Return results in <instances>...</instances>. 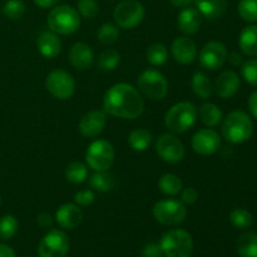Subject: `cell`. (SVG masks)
Here are the masks:
<instances>
[{
    "mask_svg": "<svg viewBox=\"0 0 257 257\" xmlns=\"http://www.w3.org/2000/svg\"><path fill=\"white\" fill-rule=\"evenodd\" d=\"M103 108L113 117L135 119L143 113L145 102L135 87L127 83H118L105 92Z\"/></svg>",
    "mask_w": 257,
    "mask_h": 257,
    "instance_id": "6da1fadb",
    "label": "cell"
},
{
    "mask_svg": "<svg viewBox=\"0 0 257 257\" xmlns=\"http://www.w3.org/2000/svg\"><path fill=\"white\" fill-rule=\"evenodd\" d=\"M253 133L252 119L242 110L228 113L222 124V136L227 142L240 145L251 138Z\"/></svg>",
    "mask_w": 257,
    "mask_h": 257,
    "instance_id": "7a4b0ae2",
    "label": "cell"
},
{
    "mask_svg": "<svg viewBox=\"0 0 257 257\" xmlns=\"http://www.w3.org/2000/svg\"><path fill=\"white\" fill-rule=\"evenodd\" d=\"M48 27L55 34H73L80 27L79 13L70 5L54 7L48 15Z\"/></svg>",
    "mask_w": 257,
    "mask_h": 257,
    "instance_id": "3957f363",
    "label": "cell"
},
{
    "mask_svg": "<svg viewBox=\"0 0 257 257\" xmlns=\"http://www.w3.org/2000/svg\"><path fill=\"white\" fill-rule=\"evenodd\" d=\"M198 110L191 102H180L172 105L166 113L165 124L171 132L183 133L193 127L197 120Z\"/></svg>",
    "mask_w": 257,
    "mask_h": 257,
    "instance_id": "277c9868",
    "label": "cell"
},
{
    "mask_svg": "<svg viewBox=\"0 0 257 257\" xmlns=\"http://www.w3.org/2000/svg\"><path fill=\"white\" fill-rule=\"evenodd\" d=\"M161 248L167 257H191L193 252V241L185 230H171L163 235Z\"/></svg>",
    "mask_w": 257,
    "mask_h": 257,
    "instance_id": "5b68a950",
    "label": "cell"
},
{
    "mask_svg": "<svg viewBox=\"0 0 257 257\" xmlns=\"http://www.w3.org/2000/svg\"><path fill=\"white\" fill-rule=\"evenodd\" d=\"M114 148L108 141L98 140L90 143L85 153L88 166L95 172L108 171L114 162Z\"/></svg>",
    "mask_w": 257,
    "mask_h": 257,
    "instance_id": "8992f818",
    "label": "cell"
},
{
    "mask_svg": "<svg viewBox=\"0 0 257 257\" xmlns=\"http://www.w3.org/2000/svg\"><path fill=\"white\" fill-rule=\"evenodd\" d=\"M138 89L145 97L152 100H161L168 92V83L158 70L147 69L137 79Z\"/></svg>",
    "mask_w": 257,
    "mask_h": 257,
    "instance_id": "52a82bcc",
    "label": "cell"
},
{
    "mask_svg": "<svg viewBox=\"0 0 257 257\" xmlns=\"http://www.w3.org/2000/svg\"><path fill=\"white\" fill-rule=\"evenodd\" d=\"M153 216L162 225L176 226L185 221L187 208L181 201L162 200L153 206Z\"/></svg>",
    "mask_w": 257,
    "mask_h": 257,
    "instance_id": "ba28073f",
    "label": "cell"
},
{
    "mask_svg": "<svg viewBox=\"0 0 257 257\" xmlns=\"http://www.w3.org/2000/svg\"><path fill=\"white\" fill-rule=\"evenodd\" d=\"M113 18L117 27L132 29L145 18V8L138 0H123L115 7Z\"/></svg>",
    "mask_w": 257,
    "mask_h": 257,
    "instance_id": "9c48e42d",
    "label": "cell"
},
{
    "mask_svg": "<svg viewBox=\"0 0 257 257\" xmlns=\"http://www.w3.org/2000/svg\"><path fill=\"white\" fill-rule=\"evenodd\" d=\"M45 87L53 97L58 99H69L75 90V82L72 75L62 69H55L48 74Z\"/></svg>",
    "mask_w": 257,
    "mask_h": 257,
    "instance_id": "30bf717a",
    "label": "cell"
},
{
    "mask_svg": "<svg viewBox=\"0 0 257 257\" xmlns=\"http://www.w3.org/2000/svg\"><path fill=\"white\" fill-rule=\"evenodd\" d=\"M69 251V238L63 231L52 230L38 246L39 257H65Z\"/></svg>",
    "mask_w": 257,
    "mask_h": 257,
    "instance_id": "8fae6325",
    "label": "cell"
},
{
    "mask_svg": "<svg viewBox=\"0 0 257 257\" xmlns=\"http://www.w3.org/2000/svg\"><path fill=\"white\" fill-rule=\"evenodd\" d=\"M156 151L165 162L178 163L185 157V146L176 136L165 133L156 143Z\"/></svg>",
    "mask_w": 257,
    "mask_h": 257,
    "instance_id": "7c38bea8",
    "label": "cell"
},
{
    "mask_svg": "<svg viewBox=\"0 0 257 257\" xmlns=\"http://www.w3.org/2000/svg\"><path fill=\"white\" fill-rule=\"evenodd\" d=\"M227 60V49L221 42H210L200 53V63L205 69L217 70L223 67Z\"/></svg>",
    "mask_w": 257,
    "mask_h": 257,
    "instance_id": "4fadbf2b",
    "label": "cell"
},
{
    "mask_svg": "<svg viewBox=\"0 0 257 257\" xmlns=\"http://www.w3.org/2000/svg\"><path fill=\"white\" fill-rule=\"evenodd\" d=\"M221 146V137L216 131L211 128H203L197 131L192 137V148L201 156L213 155Z\"/></svg>",
    "mask_w": 257,
    "mask_h": 257,
    "instance_id": "5bb4252c",
    "label": "cell"
},
{
    "mask_svg": "<svg viewBox=\"0 0 257 257\" xmlns=\"http://www.w3.org/2000/svg\"><path fill=\"white\" fill-rule=\"evenodd\" d=\"M105 123H107V113L104 110H92L83 115L78 128L84 137L94 138L103 132Z\"/></svg>",
    "mask_w": 257,
    "mask_h": 257,
    "instance_id": "9a60e30c",
    "label": "cell"
},
{
    "mask_svg": "<svg viewBox=\"0 0 257 257\" xmlns=\"http://www.w3.org/2000/svg\"><path fill=\"white\" fill-rule=\"evenodd\" d=\"M241 80L238 75L232 70H225L218 75L215 83V92L222 99L233 97L240 89Z\"/></svg>",
    "mask_w": 257,
    "mask_h": 257,
    "instance_id": "2e32d148",
    "label": "cell"
},
{
    "mask_svg": "<svg viewBox=\"0 0 257 257\" xmlns=\"http://www.w3.org/2000/svg\"><path fill=\"white\" fill-rule=\"evenodd\" d=\"M171 50L176 62L181 64H190L197 58V48L195 42L187 37L176 38Z\"/></svg>",
    "mask_w": 257,
    "mask_h": 257,
    "instance_id": "e0dca14e",
    "label": "cell"
},
{
    "mask_svg": "<svg viewBox=\"0 0 257 257\" xmlns=\"http://www.w3.org/2000/svg\"><path fill=\"white\" fill-rule=\"evenodd\" d=\"M55 220H57L58 225L65 230H73L83 220V212L77 205L73 203H64L58 208L57 213H55Z\"/></svg>",
    "mask_w": 257,
    "mask_h": 257,
    "instance_id": "ac0fdd59",
    "label": "cell"
},
{
    "mask_svg": "<svg viewBox=\"0 0 257 257\" xmlns=\"http://www.w3.org/2000/svg\"><path fill=\"white\" fill-rule=\"evenodd\" d=\"M69 60L78 70H87L94 62V53L85 43H75L69 50Z\"/></svg>",
    "mask_w": 257,
    "mask_h": 257,
    "instance_id": "d6986e66",
    "label": "cell"
},
{
    "mask_svg": "<svg viewBox=\"0 0 257 257\" xmlns=\"http://www.w3.org/2000/svg\"><path fill=\"white\" fill-rule=\"evenodd\" d=\"M201 23H202V15L197 9H193V8H185L180 13L177 19L178 29L183 34L187 35L197 33L200 30Z\"/></svg>",
    "mask_w": 257,
    "mask_h": 257,
    "instance_id": "ffe728a7",
    "label": "cell"
},
{
    "mask_svg": "<svg viewBox=\"0 0 257 257\" xmlns=\"http://www.w3.org/2000/svg\"><path fill=\"white\" fill-rule=\"evenodd\" d=\"M38 49L43 57L52 59L59 55L62 50V42L54 32H43L37 40Z\"/></svg>",
    "mask_w": 257,
    "mask_h": 257,
    "instance_id": "44dd1931",
    "label": "cell"
},
{
    "mask_svg": "<svg viewBox=\"0 0 257 257\" xmlns=\"http://www.w3.org/2000/svg\"><path fill=\"white\" fill-rule=\"evenodd\" d=\"M193 2L200 14L208 20L220 18L227 7V0H193Z\"/></svg>",
    "mask_w": 257,
    "mask_h": 257,
    "instance_id": "7402d4cb",
    "label": "cell"
},
{
    "mask_svg": "<svg viewBox=\"0 0 257 257\" xmlns=\"http://www.w3.org/2000/svg\"><path fill=\"white\" fill-rule=\"evenodd\" d=\"M238 44L243 54L248 57H257V25H248L243 28L238 38Z\"/></svg>",
    "mask_w": 257,
    "mask_h": 257,
    "instance_id": "603a6c76",
    "label": "cell"
},
{
    "mask_svg": "<svg viewBox=\"0 0 257 257\" xmlns=\"http://www.w3.org/2000/svg\"><path fill=\"white\" fill-rule=\"evenodd\" d=\"M198 114H200L201 122L207 127H216L222 120V110L213 103H205L201 105Z\"/></svg>",
    "mask_w": 257,
    "mask_h": 257,
    "instance_id": "cb8c5ba5",
    "label": "cell"
},
{
    "mask_svg": "<svg viewBox=\"0 0 257 257\" xmlns=\"http://www.w3.org/2000/svg\"><path fill=\"white\" fill-rule=\"evenodd\" d=\"M237 252L241 257H257V233L245 232L238 236Z\"/></svg>",
    "mask_w": 257,
    "mask_h": 257,
    "instance_id": "d4e9b609",
    "label": "cell"
},
{
    "mask_svg": "<svg viewBox=\"0 0 257 257\" xmlns=\"http://www.w3.org/2000/svg\"><path fill=\"white\" fill-rule=\"evenodd\" d=\"M192 89L198 98H201V99H207L212 94L213 85L211 83L210 78L205 73L197 72L193 74Z\"/></svg>",
    "mask_w": 257,
    "mask_h": 257,
    "instance_id": "484cf974",
    "label": "cell"
},
{
    "mask_svg": "<svg viewBox=\"0 0 257 257\" xmlns=\"http://www.w3.org/2000/svg\"><path fill=\"white\" fill-rule=\"evenodd\" d=\"M151 142H152V135L150 131L145 130V128H137V130L132 131L128 136V143L131 147L135 151L142 152L150 147Z\"/></svg>",
    "mask_w": 257,
    "mask_h": 257,
    "instance_id": "4316f807",
    "label": "cell"
},
{
    "mask_svg": "<svg viewBox=\"0 0 257 257\" xmlns=\"http://www.w3.org/2000/svg\"><path fill=\"white\" fill-rule=\"evenodd\" d=\"M158 188L162 193L168 196H176L182 191L183 183L178 176L172 175V173H167L163 175L158 181Z\"/></svg>",
    "mask_w": 257,
    "mask_h": 257,
    "instance_id": "83f0119b",
    "label": "cell"
},
{
    "mask_svg": "<svg viewBox=\"0 0 257 257\" xmlns=\"http://www.w3.org/2000/svg\"><path fill=\"white\" fill-rule=\"evenodd\" d=\"M115 185V180L113 175L108 173L107 171H102V172H95L94 175L90 176L89 178V186L94 190L99 191V192H108L112 191Z\"/></svg>",
    "mask_w": 257,
    "mask_h": 257,
    "instance_id": "f1b7e54d",
    "label": "cell"
},
{
    "mask_svg": "<svg viewBox=\"0 0 257 257\" xmlns=\"http://www.w3.org/2000/svg\"><path fill=\"white\" fill-rule=\"evenodd\" d=\"M120 54L115 49H105L98 55V67L99 69L105 70H113L117 68L119 64Z\"/></svg>",
    "mask_w": 257,
    "mask_h": 257,
    "instance_id": "f546056e",
    "label": "cell"
},
{
    "mask_svg": "<svg viewBox=\"0 0 257 257\" xmlns=\"http://www.w3.org/2000/svg\"><path fill=\"white\" fill-rule=\"evenodd\" d=\"M88 168L82 162H72L65 170V178L72 183H82L87 180Z\"/></svg>",
    "mask_w": 257,
    "mask_h": 257,
    "instance_id": "4dcf8cb0",
    "label": "cell"
},
{
    "mask_svg": "<svg viewBox=\"0 0 257 257\" xmlns=\"http://www.w3.org/2000/svg\"><path fill=\"white\" fill-rule=\"evenodd\" d=\"M146 58H147L148 63H151L152 65H162L167 60L168 50L166 45L156 43V44L148 47L147 52H146Z\"/></svg>",
    "mask_w": 257,
    "mask_h": 257,
    "instance_id": "1f68e13d",
    "label": "cell"
},
{
    "mask_svg": "<svg viewBox=\"0 0 257 257\" xmlns=\"http://www.w3.org/2000/svg\"><path fill=\"white\" fill-rule=\"evenodd\" d=\"M18 227H19V223L14 216H3L0 218V238L4 241L13 238L17 233Z\"/></svg>",
    "mask_w": 257,
    "mask_h": 257,
    "instance_id": "d6a6232c",
    "label": "cell"
},
{
    "mask_svg": "<svg viewBox=\"0 0 257 257\" xmlns=\"http://www.w3.org/2000/svg\"><path fill=\"white\" fill-rule=\"evenodd\" d=\"M237 12L241 19L248 23L257 22V0H240Z\"/></svg>",
    "mask_w": 257,
    "mask_h": 257,
    "instance_id": "836d02e7",
    "label": "cell"
},
{
    "mask_svg": "<svg viewBox=\"0 0 257 257\" xmlns=\"http://www.w3.org/2000/svg\"><path fill=\"white\" fill-rule=\"evenodd\" d=\"M118 37H119V29L117 25L112 24V23H105L97 32L98 40L102 42L103 44H113L117 42Z\"/></svg>",
    "mask_w": 257,
    "mask_h": 257,
    "instance_id": "e575fe53",
    "label": "cell"
},
{
    "mask_svg": "<svg viewBox=\"0 0 257 257\" xmlns=\"http://www.w3.org/2000/svg\"><path fill=\"white\" fill-rule=\"evenodd\" d=\"M230 222L237 228H247L252 225L253 217L245 208H235L230 213Z\"/></svg>",
    "mask_w": 257,
    "mask_h": 257,
    "instance_id": "d590c367",
    "label": "cell"
},
{
    "mask_svg": "<svg viewBox=\"0 0 257 257\" xmlns=\"http://www.w3.org/2000/svg\"><path fill=\"white\" fill-rule=\"evenodd\" d=\"M25 12H27V7L22 0H9L5 3L4 8H3V13L5 17L12 20H18L23 18Z\"/></svg>",
    "mask_w": 257,
    "mask_h": 257,
    "instance_id": "8d00e7d4",
    "label": "cell"
},
{
    "mask_svg": "<svg viewBox=\"0 0 257 257\" xmlns=\"http://www.w3.org/2000/svg\"><path fill=\"white\" fill-rule=\"evenodd\" d=\"M241 74L246 82L257 87V58H252L243 63L241 68Z\"/></svg>",
    "mask_w": 257,
    "mask_h": 257,
    "instance_id": "74e56055",
    "label": "cell"
},
{
    "mask_svg": "<svg viewBox=\"0 0 257 257\" xmlns=\"http://www.w3.org/2000/svg\"><path fill=\"white\" fill-rule=\"evenodd\" d=\"M78 12L82 17L87 18V19H93V18L97 17L98 12H99V7H98L95 0H79Z\"/></svg>",
    "mask_w": 257,
    "mask_h": 257,
    "instance_id": "f35d334b",
    "label": "cell"
},
{
    "mask_svg": "<svg viewBox=\"0 0 257 257\" xmlns=\"http://www.w3.org/2000/svg\"><path fill=\"white\" fill-rule=\"evenodd\" d=\"M94 193L90 190H82L79 192H77L74 195V201L75 203L80 206H89L90 203H93L94 201Z\"/></svg>",
    "mask_w": 257,
    "mask_h": 257,
    "instance_id": "ab89813d",
    "label": "cell"
},
{
    "mask_svg": "<svg viewBox=\"0 0 257 257\" xmlns=\"http://www.w3.org/2000/svg\"><path fill=\"white\" fill-rule=\"evenodd\" d=\"M198 200V192L192 187L186 188L182 192L181 196V202L185 203V205H193V203L197 202Z\"/></svg>",
    "mask_w": 257,
    "mask_h": 257,
    "instance_id": "60d3db41",
    "label": "cell"
},
{
    "mask_svg": "<svg viewBox=\"0 0 257 257\" xmlns=\"http://www.w3.org/2000/svg\"><path fill=\"white\" fill-rule=\"evenodd\" d=\"M37 222L38 225L40 226L42 228H48L52 227L53 225V217L47 212H40L37 217Z\"/></svg>",
    "mask_w": 257,
    "mask_h": 257,
    "instance_id": "b9f144b4",
    "label": "cell"
},
{
    "mask_svg": "<svg viewBox=\"0 0 257 257\" xmlns=\"http://www.w3.org/2000/svg\"><path fill=\"white\" fill-rule=\"evenodd\" d=\"M248 108H250V112L252 113L253 117L257 119V90H255L248 98Z\"/></svg>",
    "mask_w": 257,
    "mask_h": 257,
    "instance_id": "7bdbcfd3",
    "label": "cell"
},
{
    "mask_svg": "<svg viewBox=\"0 0 257 257\" xmlns=\"http://www.w3.org/2000/svg\"><path fill=\"white\" fill-rule=\"evenodd\" d=\"M59 0H34L35 4L38 7L43 8V9H48V8H54L58 4Z\"/></svg>",
    "mask_w": 257,
    "mask_h": 257,
    "instance_id": "ee69618b",
    "label": "cell"
},
{
    "mask_svg": "<svg viewBox=\"0 0 257 257\" xmlns=\"http://www.w3.org/2000/svg\"><path fill=\"white\" fill-rule=\"evenodd\" d=\"M0 257H17L15 256L14 250L7 245L0 243Z\"/></svg>",
    "mask_w": 257,
    "mask_h": 257,
    "instance_id": "f6af8a7d",
    "label": "cell"
},
{
    "mask_svg": "<svg viewBox=\"0 0 257 257\" xmlns=\"http://www.w3.org/2000/svg\"><path fill=\"white\" fill-rule=\"evenodd\" d=\"M171 4L176 8H188L193 3V0H170Z\"/></svg>",
    "mask_w": 257,
    "mask_h": 257,
    "instance_id": "bcb514c9",
    "label": "cell"
},
{
    "mask_svg": "<svg viewBox=\"0 0 257 257\" xmlns=\"http://www.w3.org/2000/svg\"><path fill=\"white\" fill-rule=\"evenodd\" d=\"M228 60H230L231 64L233 65H240L242 63V55L238 54V53L232 52L230 55H228Z\"/></svg>",
    "mask_w": 257,
    "mask_h": 257,
    "instance_id": "7dc6e473",
    "label": "cell"
},
{
    "mask_svg": "<svg viewBox=\"0 0 257 257\" xmlns=\"http://www.w3.org/2000/svg\"><path fill=\"white\" fill-rule=\"evenodd\" d=\"M143 257H156V256H152V255H143Z\"/></svg>",
    "mask_w": 257,
    "mask_h": 257,
    "instance_id": "c3c4849f",
    "label": "cell"
},
{
    "mask_svg": "<svg viewBox=\"0 0 257 257\" xmlns=\"http://www.w3.org/2000/svg\"><path fill=\"white\" fill-rule=\"evenodd\" d=\"M0 203H2V197H0Z\"/></svg>",
    "mask_w": 257,
    "mask_h": 257,
    "instance_id": "681fc988",
    "label": "cell"
}]
</instances>
